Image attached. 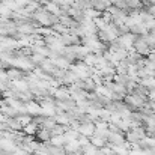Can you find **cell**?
Returning a JSON list of instances; mask_svg holds the SVG:
<instances>
[{
    "label": "cell",
    "instance_id": "obj_4",
    "mask_svg": "<svg viewBox=\"0 0 155 155\" xmlns=\"http://www.w3.org/2000/svg\"><path fill=\"white\" fill-rule=\"evenodd\" d=\"M91 139V145H94L95 148H98V149H101L104 146H107V140L101 137V136H97V134H94V136H91L89 137Z\"/></svg>",
    "mask_w": 155,
    "mask_h": 155
},
{
    "label": "cell",
    "instance_id": "obj_1",
    "mask_svg": "<svg viewBox=\"0 0 155 155\" xmlns=\"http://www.w3.org/2000/svg\"><path fill=\"white\" fill-rule=\"evenodd\" d=\"M133 50L137 53V54L143 56V57H146L149 53L152 51V48L149 47V44H148V41H146L145 35H137V36L134 38V42H133Z\"/></svg>",
    "mask_w": 155,
    "mask_h": 155
},
{
    "label": "cell",
    "instance_id": "obj_2",
    "mask_svg": "<svg viewBox=\"0 0 155 155\" xmlns=\"http://www.w3.org/2000/svg\"><path fill=\"white\" fill-rule=\"evenodd\" d=\"M127 140H125V134L122 131H110L108 136H107V145H114V146H119V145H124Z\"/></svg>",
    "mask_w": 155,
    "mask_h": 155
},
{
    "label": "cell",
    "instance_id": "obj_3",
    "mask_svg": "<svg viewBox=\"0 0 155 155\" xmlns=\"http://www.w3.org/2000/svg\"><path fill=\"white\" fill-rule=\"evenodd\" d=\"M78 133H80L81 136H84V137H91V136H94V133H95V124H92V122H89V120L80 124V127H78Z\"/></svg>",
    "mask_w": 155,
    "mask_h": 155
}]
</instances>
